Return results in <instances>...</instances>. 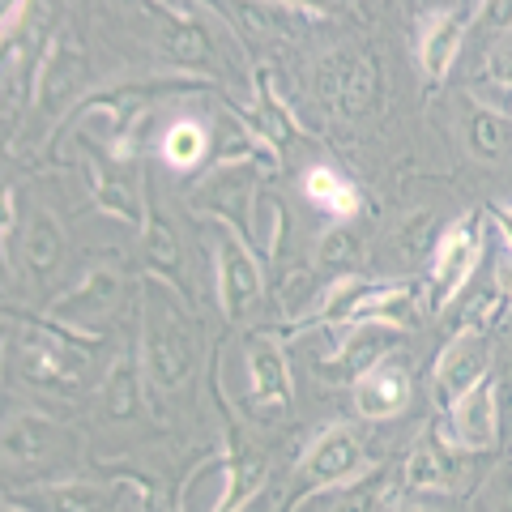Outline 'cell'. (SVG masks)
Instances as JSON below:
<instances>
[{
	"instance_id": "cell-1",
	"label": "cell",
	"mask_w": 512,
	"mask_h": 512,
	"mask_svg": "<svg viewBox=\"0 0 512 512\" xmlns=\"http://www.w3.org/2000/svg\"><path fill=\"white\" fill-rule=\"evenodd\" d=\"M146 363L150 376L163 384V389H175L188 367H192V346H188V325L184 312L167 303L163 295L150 299V329H146Z\"/></svg>"
},
{
	"instance_id": "cell-2",
	"label": "cell",
	"mask_w": 512,
	"mask_h": 512,
	"mask_svg": "<svg viewBox=\"0 0 512 512\" xmlns=\"http://www.w3.org/2000/svg\"><path fill=\"white\" fill-rule=\"evenodd\" d=\"M372 86H376V77L367 69V60L338 56L320 69V99L333 111H342V116H359L367 99H372Z\"/></svg>"
},
{
	"instance_id": "cell-3",
	"label": "cell",
	"mask_w": 512,
	"mask_h": 512,
	"mask_svg": "<svg viewBox=\"0 0 512 512\" xmlns=\"http://www.w3.org/2000/svg\"><path fill=\"white\" fill-rule=\"evenodd\" d=\"M474 256H478V227L474 222L453 227L440 239L436 261H431V274H436V303H448L457 295V286L466 282V274L474 269Z\"/></svg>"
},
{
	"instance_id": "cell-4",
	"label": "cell",
	"mask_w": 512,
	"mask_h": 512,
	"mask_svg": "<svg viewBox=\"0 0 512 512\" xmlns=\"http://www.w3.org/2000/svg\"><path fill=\"white\" fill-rule=\"evenodd\" d=\"M470 13L474 9H444V13H431L427 26H423V69H427V82H444L448 64H453L461 35L470 26Z\"/></svg>"
},
{
	"instance_id": "cell-5",
	"label": "cell",
	"mask_w": 512,
	"mask_h": 512,
	"mask_svg": "<svg viewBox=\"0 0 512 512\" xmlns=\"http://www.w3.org/2000/svg\"><path fill=\"white\" fill-rule=\"evenodd\" d=\"M453 436L466 448H491L495 444V384L483 380L466 397H457L453 406Z\"/></svg>"
},
{
	"instance_id": "cell-6",
	"label": "cell",
	"mask_w": 512,
	"mask_h": 512,
	"mask_svg": "<svg viewBox=\"0 0 512 512\" xmlns=\"http://www.w3.org/2000/svg\"><path fill=\"white\" fill-rule=\"evenodd\" d=\"M261 295V274H256L252 256L239 248V239H222V303L235 320H244L248 308Z\"/></svg>"
},
{
	"instance_id": "cell-7",
	"label": "cell",
	"mask_w": 512,
	"mask_h": 512,
	"mask_svg": "<svg viewBox=\"0 0 512 512\" xmlns=\"http://www.w3.org/2000/svg\"><path fill=\"white\" fill-rule=\"evenodd\" d=\"M406 397H410L406 367L380 363L359 380V414H367V419H389V414L406 406Z\"/></svg>"
},
{
	"instance_id": "cell-8",
	"label": "cell",
	"mask_w": 512,
	"mask_h": 512,
	"mask_svg": "<svg viewBox=\"0 0 512 512\" xmlns=\"http://www.w3.org/2000/svg\"><path fill=\"white\" fill-rule=\"evenodd\" d=\"M359 457H363V448L355 440V431L338 427V431H329V436L308 453V466H303V474H308L312 483H342V478L355 474Z\"/></svg>"
},
{
	"instance_id": "cell-9",
	"label": "cell",
	"mask_w": 512,
	"mask_h": 512,
	"mask_svg": "<svg viewBox=\"0 0 512 512\" xmlns=\"http://www.w3.org/2000/svg\"><path fill=\"white\" fill-rule=\"evenodd\" d=\"M248 376H252V397L256 406H282L291 397V376H286V359L278 342H252L248 350Z\"/></svg>"
},
{
	"instance_id": "cell-10",
	"label": "cell",
	"mask_w": 512,
	"mask_h": 512,
	"mask_svg": "<svg viewBox=\"0 0 512 512\" xmlns=\"http://www.w3.org/2000/svg\"><path fill=\"white\" fill-rule=\"evenodd\" d=\"M483 376V346L474 342V333L470 338H461L453 350H448V359L440 363V393L444 397H466L470 389H478V380Z\"/></svg>"
},
{
	"instance_id": "cell-11",
	"label": "cell",
	"mask_w": 512,
	"mask_h": 512,
	"mask_svg": "<svg viewBox=\"0 0 512 512\" xmlns=\"http://www.w3.org/2000/svg\"><path fill=\"white\" fill-rule=\"evenodd\" d=\"M384 495V474H367L359 483H350L342 491H325V500H312L308 508L320 512H372Z\"/></svg>"
},
{
	"instance_id": "cell-12",
	"label": "cell",
	"mask_w": 512,
	"mask_h": 512,
	"mask_svg": "<svg viewBox=\"0 0 512 512\" xmlns=\"http://www.w3.org/2000/svg\"><path fill=\"white\" fill-rule=\"evenodd\" d=\"M303 188H308V197H312L316 205H325V210H329L333 218H346V214H355V210H359L355 188H350L346 180H338L333 171H325V167L308 171V180H303Z\"/></svg>"
},
{
	"instance_id": "cell-13",
	"label": "cell",
	"mask_w": 512,
	"mask_h": 512,
	"mask_svg": "<svg viewBox=\"0 0 512 512\" xmlns=\"http://www.w3.org/2000/svg\"><path fill=\"white\" fill-rule=\"evenodd\" d=\"M60 252H64L60 227L47 214H39L35 227H30V239H26V261H30V269H35L39 278H47L60 265Z\"/></svg>"
},
{
	"instance_id": "cell-14",
	"label": "cell",
	"mask_w": 512,
	"mask_h": 512,
	"mask_svg": "<svg viewBox=\"0 0 512 512\" xmlns=\"http://www.w3.org/2000/svg\"><path fill=\"white\" fill-rule=\"evenodd\" d=\"M47 444H52V427H43V423H13L5 436L9 457H18V461H39Z\"/></svg>"
},
{
	"instance_id": "cell-15",
	"label": "cell",
	"mask_w": 512,
	"mask_h": 512,
	"mask_svg": "<svg viewBox=\"0 0 512 512\" xmlns=\"http://www.w3.org/2000/svg\"><path fill=\"white\" fill-rule=\"evenodd\" d=\"M163 154L171 158L175 167H192L205 154V128L201 124H175L171 133H167Z\"/></svg>"
},
{
	"instance_id": "cell-16",
	"label": "cell",
	"mask_w": 512,
	"mask_h": 512,
	"mask_svg": "<svg viewBox=\"0 0 512 512\" xmlns=\"http://www.w3.org/2000/svg\"><path fill=\"white\" fill-rule=\"evenodd\" d=\"M107 495L99 487H56L47 491V508L52 512H103Z\"/></svg>"
},
{
	"instance_id": "cell-17",
	"label": "cell",
	"mask_w": 512,
	"mask_h": 512,
	"mask_svg": "<svg viewBox=\"0 0 512 512\" xmlns=\"http://www.w3.org/2000/svg\"><path fill=\"white\" fill-rule=\"evenodd\" d=\"M427 239H431V218L427 214H414L406 227L393 235V252L402 256V261H414V256L427 252Z\"/></svg>"
},
{
	"instance_id": "cell-18",
	"label": "cell",
	"mask_w": 512,
	"mask_h": 512,
	"mask_svg": "<svg viewBox=\"0 0 512 512\" xmlns=\"http://www.w3.org/2000/svg\"><path fill=\"white\" fill-rule=\"evenodd\" d=\"M470 141H474V150L483 154V158L500 154V146H504V124H500V116H491V111H478L474 128H470Z\"/></svg>"
},
{
	"instance_id": "cell-19",
	"label": "cell",
	"mask_w": 512,
	"mask_h": 512,
	"mask_svg": "<svg viewBox=\"0 0 512 512\" xmlns=\"http://www.w3.org/2000/svg\"><path fill=\"white\" fill-rule=\"evenodd\" d=\"M410 478L414 483H440V457L431 453V448H419L410 461Z\"/></svg>"
},
{
	"instance_id": "cell-20",
	"label": "cell",
	"mask_w": 512,
	"mask_h": 512,
	"mask_svg": "<svg viewBox=\"0 0 512 512\" xmlns=\"http://www.w3.org/2000/svg\"><path fill=\"white\" fill-rule=\"evenodd\" d=\"M491 77L495 82H504V86H512V43H504L500 52L491 56Z\"/></svg>"
},
{
	"instance_id": "cell-21",
	"label": "cell",
	"mask_w": 512,
	"mask_h": 512,
	"mask_svg": "<svg viewBox=\"0 0 512 512\" xmlns=\"http://www.w3.org/2000/svg\"><path fill=\"white\" fill-rule=\"evenodd\" d=\"M495 282H500V291L512 295V265H500V274H495Z\"/></svg>"
},
{
	"instance_id": "cell-22",
	"label": "cell",
	"mask_w": 512,
	"mask_h": 512,
	"mask_svg": "<svg viewBox=\"0 0 512 512\" xmlns=\"http://www.w3.org/2000/svg\"><path fill=\"white\" fill-rule=\"evenodd\" d=\"M495 218H500V227H504V235H508V244H512V210H500V214H495Z\"/></svg>"
},
{
	"instance_id": "cell-23",
	"label": "cell",
	"mask_w": 512,
	"mask_h": 512,
	"mask_svg": "<svg viewBox=\"0 0 512 512\" xmlns=\"http://www.w3.org/2000/svg\"><path fill=\"white\" fill-rule=\"evenodd\" d=\"M504 512H512V487H508V495H504Z\"/></svg>"
}]
</instances>
